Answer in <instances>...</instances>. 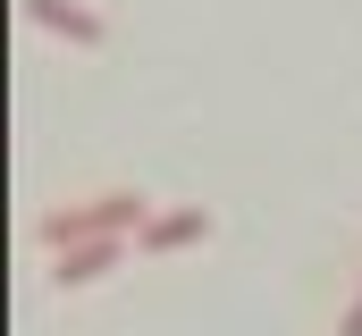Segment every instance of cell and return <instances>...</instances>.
Segmentation results:
<instances>
[{
    "mask_svg": "<svg viewBox=\"0 0 362 336\" xmlns=\"http://www.w3.org/2000/svg\"><path fill=\"white\" fill-rule=\"evenodd\" d=\"M127 236H93V244H59V286H93L110 260H118Z\"/></svg>",
    "mask_w": 362,
    "mask_h": 336,
    "instance_id": "7a4b0ae2",
    "label": "cell"
},
{
    "mask_svg": "<svg viewBox=\"0 0 362 336\" xmlns=\"http://www.w3.org/2000/svg\"><path fill=\"white\" fill-rule=\"evenodd\" d=\"M144 227H152L144 193H93V202H68V210H51L34 236H42V244H93V236H144Z\"/></svg>",
    "mask_w": 362,
    "mask_h": 336,
    "instance_id": "6da1fadb",
    "label": "cell"
},
{
    "mask_svg": "<svg viewBox=\"0 0 362 336\" xmlns=\"http://www.w3.org/2000/svg\"><path fill=\"white\" fill-rule=\"evenodd\" d=\"M25 17H34V25H59V34H68V42H101V17H93V8H76V0H25Z\"/></svg>",
    "mask_w": 362,
    "mask_h": 336,
    "instance_id": "3957f363",
    "label": "cell"
},
{
    "mask_svg": "<svg viewBox=\"0 0 362 336\" xmlns=\"http://www.w3.org/2000/svg\"><path fill=\"white\" fill-rule=\"evenodd\" d=\"M211 236V219L202 210H169V219H152L144 227V252H185V244H202Z\"/></svg>",
    "mask_w": 362,
    "mask_h": 336,
    "instance_id": "277c9868",
    "label": "cell"
},
{
    "mask_svg": "<svg viewBox=\"0 0 362 336\" xmlns=\"http://www.w3.org/2000/svg\"><path fill=\"white\" fill-rule=\"evenodd\" d=\"M337 336H362V294H354V311H346V320H337Z\"/></svg>",
    "mask_w": 362,
    "mask_h": 336,
    "instance_id": "5b68a950",
    "label": "cell"
}]
</instances>
